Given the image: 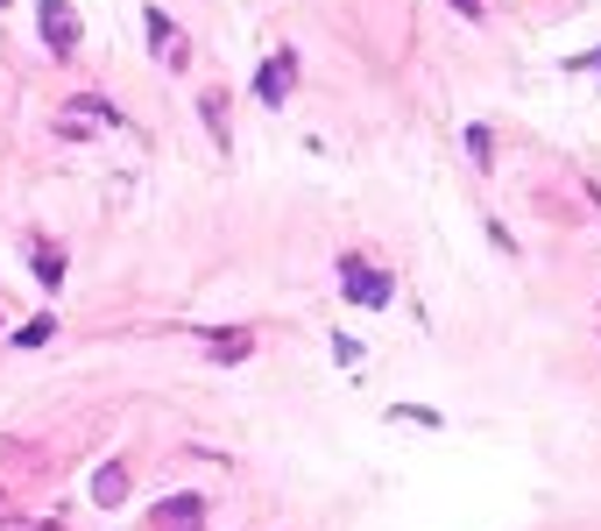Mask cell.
<instances>
[{"label":"cell","instance_id":"1","mask_svg":"<svg viewBox=\"0 0 601 531\" xmlns=\"http://www.w3.org/2000/svg\"><path fill=\"white\" fill-rule=\"evenodd\" d=\"M340 283H347V298H354V305H368V312H382V305L397 298V277H390V270H375V262L354 256V249L340 256Z\"/></svg>","mask_w":601,"mask_h":531},{"label":"cell","instance_id":"2","mask_svg":"<svg viewBox=\"0 0 601 531\" xmlns=\"http://www.w3.org/2000/svg\"><path fill=\"white\" fill-rule=\"evenodd\" d=\"M92 128H121V113H113L107 100H71V107H57V136L64 142H92Z\"/></svg>","mask_w":601,"mask_h":531},{"label":"cell","instance_id":"3","mask_svg":"<svg viewBox=\"0 0 601 531\" xmlns=\"http://www.w3.org/2000/svg\"><path fill=\"white\" fill-rule=\"evenodd\" d=\"M36 22H43V43L57 57L79 50V14H71V0H36Z\"/></svg>","mask_w":601,"mask_h":531},{"label":"cell","instance_id":"4","mask_svg":"<svg viewBox=\"0 0 601 531\" xmlns=\"http://www.w3.org/2000/svg\"><path fill=\"white\" fill-rule=\"evenodd\" d=\"M149 524H157V531H199L206 524V497H191V489H184V497L149 503Z\"/></svg>","mask_w":601,"mask_h":531},{"label":"cell","instance_id":"5","mask_svg":"<svg viewBox=\"0 0 601 531\" xmlns=\"http://www.w3.org/2000/svg\"><path fill=\"white\" fill-rule=\"evenodd\" d=\"M290 79H298V50H277V57L256 71V100H262V107H283V100H290Z\"/></svg>","mask_w":601,"mask_h":531},{"label":"cell","instance_id":"6","mask_svg":"<svg viewBox=\"0 0 601 531\" xmlns=\"http://www.w3.org/2000/svg\"><path fill=\"white\" fill-rule=\"evenodd\" d=\"M256 354V333L248 327H227V333H206V362H220V369H234Z\"/></svg>","mask_w":601,"mask_h":531},{"label":"cell","instance_id":"7","mask_svg":"<svg viewBox=\"0 0 601 531\" xmlns=\"http://www.w3.org/2000/svg\"><path fill=\"white\" fill-rule=\"evenodd\" d=\"M142 22H149V50H157L163 64H184V43H178V29H170V14H163V8H149Z\"/></svg>","mask_w":601,"mask_h":531},{"label":"cell","instance_id":"8","mask_svg":"<svg viewBox=\"0 0 601 531\" xmlns=\"http://www.w3.org/2000/svg\"><path fill=\"white\" fill-rule=\"evenodd\" d=\"M29 270L43 277V291H57V283H64V256H57L50 241H29Z\"/></svg>","mask_w":601,"mask_h":531},{"label":"cell","instance_id":"9","mask_svg":"<svg viewBox=\"0 0 601 531\" xmlns=\"http://www.w3.org/2000/svg\"><path fill=\"white\" fill-rule=\"evenodd\" d=\"M206 128H212V142L227 149V92H206Z\"/></svg>","mask_w":601,"mask_h":531},{"label":"cell","instance_id":"10","mask_svg":"<svg viewBox=\"0 0 601 531\" xmlns=\"http://www.w3.org/2000/svg\"><path fill=\"white\" fill-rule=\"evenodd\" d=\"M50 333H57V319H29V327H14V348H43Z\"/></svg>","mask_w":601,"mask_h":531},{"label":"cell","instance_id":"11","mask_svg":"<svg viewBox=\"0 0 601 531\" xmlns=\"http://www.w3.org/2000/svg\"><path fill=\"white\" fill-rule=\"evenodd\" d=\"M92 497H100V503H121V497H128L121 468H100V482H92Z\"/></svg>","mask_w":601,"mask_h":531},{"label":"cell","instance_id":"12","mask_svg":"<svg viewBox=\"0 0 601 531\" xmlns=\"http://www.w3.org/2000/svg\"><path fill=\"white\" fill-rule=\"evenodd\" d=\"M390 419H403V425H432V432L445 425V419H439V411H424V404H397V411H390Z\"/></svg>","mask_w":601,"mask_h":531},{"label":"cell","instance_id":"13","mask_svg":"<svg viewBox=\"0 0 601 531\" xmlns=\"http://www.w3.org/2000/svg\"><path fill=\"white\" fill-rule=\"evenodd\" d=\"M468 157H474V163H489V157H495V142H489V128H481V121L468 128Z\"/></svg>","mask_w":601,"mask_h":531},{"label":"cell","instance_id":"14","mask_svg":"<svg viewBox=\"0 0 601 531\" xmlns=\"http://www.w3.org/2000/svg\"><path fill=\"white\" fill-rule=\"evenodd\" d=\"M453 8L468 14V22H481V14H489V8H481V0H453Z\"/></svg>","mask_w":601,"mask_h":531},{"label":"cell","instance_id":"15","mask_svg":"<svg viewBox=\"0 0 601 531\" xmlns=\"http://www.w3.org/2000/svg\"><path fill=\"white\" fill-rule=\"evenodd\" d=\"M0 524H8V497H0Z\"/></svg>","mask_w":601,"mask_h":531},{"label":"cell","instance_id":"16","mask_svg":"<svg viewBox=\"0 0 601 531\" xmlns=\"http://www.w3.org/2000/svg\"><path fill=\"white\" fill-rule=\"evenodd\" d=\"M594 71H601V57H594Z\"/></svg>","mask_w":601,"mask_h":531}]
</instances>
